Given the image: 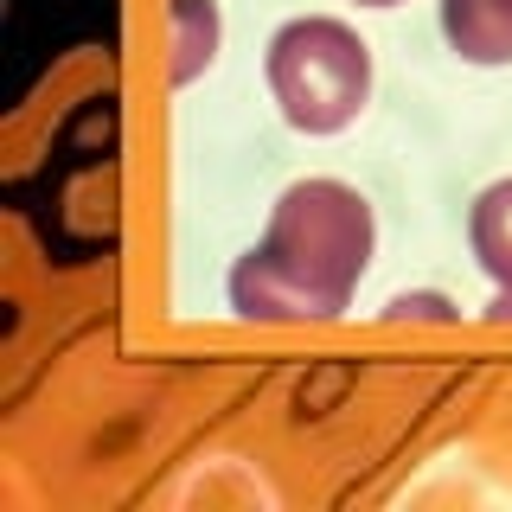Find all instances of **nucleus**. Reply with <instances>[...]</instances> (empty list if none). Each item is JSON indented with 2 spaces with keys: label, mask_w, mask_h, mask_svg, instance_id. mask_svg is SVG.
<instances>
[{
  "label": "nucleus",
  "mask_w": 512,
  "mask_h": 512,
  "mask_svg": "<svg viewBox=\"0 0 512 512\" xmlns=\"http://www.w3.org/2000/svg\"><path fill=\"white\" fill-rule=\"evenodd\" d=\"M468 244L493 282H512V180H493L468 212Z\"/></svg>",
  "instance_id": "nucleus-4"
},
{
  "label": "nucleus",
  "mask_w": 512,
  "mask_h": 512,
  "mask_svg": "<svg viewBox=\"0 0 512 512\" xmlns=\"http://www.w3.org/2000/svg\"><path fill=\"white\" fill-rule=\"evenodd\" d=\"M263 71L301 135H340L372 96V52L346 20H288L269 39Z\"/></svg>",
  "instance_id": "nucleus-2"
},
{
  "label": "nucleus",
  "mask_w": 512,
  "mask_h": 512,
  "mask_svg": "<svg viewBox=\"0 0 512 512\" xmlns=\"http://www.w3.org/2000/svg\"><path fill=\"white\" fill-rule=\"evenodd\" d=\"M212 52H218V7L212 0H173V84H192L212 64Z\"/></svg>",
  "instance_id": "nucleus-5"
},
{
  "label": "nucleus",
  "mask_w": 512,
  "mask_h": 512,
  "mask_svg": "<svg viewBox=\"0 0 512 512\" xmlns=\"http://www.w3.org/2000/svg\"><path fill=\"white\" fill-rule=\"evenodd\" d=\"M372 263V205L346 180H295L269 231L231 269V308L244 320H333Z\"/></svg>",
  "instance_id": "nucleus-1"
},
{
  "label": "nucleus",
  "mask_w": 512,
  "mask_h": 512,
  "mask_svg": "<svg viewBox=\"0 0 512 512\" xmlns=\"http://www.w3.org/2000/svg\"><path fill=\"white\" fill-rule=\"evenodd\" d=\"M487 320H512V282H500V295H493V308H487Z\"/></svg>",
  "instance_id": "nucleus-6"
},
{
  "label": "nucleus",
  "mask_w": 512,
  "mask_h": 512,
  "mask_svg": "<svg viewBox=\"0 0 512 512\" xmlns=\"http://www.w3.org/2000/svg\"><path fill=\"white\" fill-rule=\"evenodd\" d=\"M359 7H404V0H359Z\"/></svg>",
  "instance_id": "nucleus-7"
},
{
  "label": "nucleus",
  "mask_w": 512,
  "mask_h": 512,
  "mask_svg": "<svg viewBox=\"0 0 512 512\" xmlns=\"http://www.w3.org/2000/svg\"><path fill=\"white\" fill-rule=\"evenodd\" d=\"M442 32L468 64H512V0H442Z\"/></svg>",
  "instance_id": "nucleus-3"
}]
</instances>
